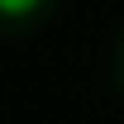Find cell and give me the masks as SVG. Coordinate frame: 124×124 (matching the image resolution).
Wrapping results in <instances>:
<instances>
[{
    "instance_id": "6da1fadb",
    "label": "cell",
    "mask_w": 124,
    "mask_h": 124,
    "mask_svg": "<svg viewBox=\"0 0 124 124\" xmlns=\"http://www.w3.org/2000/svg\"><path fill=\"white\" fill-rule=\"evenodd\" d=\"M38 10V0H0V15H29Z\"/></svg>"
}]
</instances>
